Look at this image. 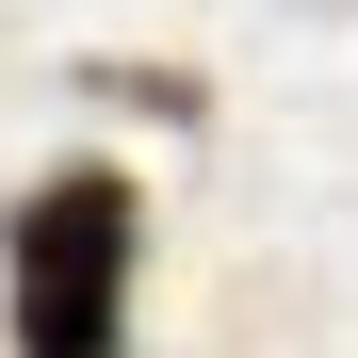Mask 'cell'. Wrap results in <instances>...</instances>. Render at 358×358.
<instances>
[{
  "label": "cell",
  "instance_id": "obj_1",
  "mask_svg": "<svg viewBox=\"0 0 358 358\" xmlns=\"http://www.w3.org/2000/svg\"><path fill=\"white\" fill-rule=\"evenodd\" d=\"M131 277H147V196L114 163H49L0 212V326H17V358H131Z\"/></svg>",
  "mask_w": 358,
  "mask_h": 358
}]
</instances>
